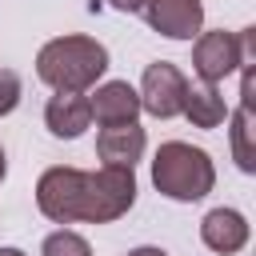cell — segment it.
<instances>
[{
    "mask_svg": "<svg viewBox=\"0 0 256 256\" xmlns=\"http://www.w3.org/2000/svg\"><path fill=\"white\" fill-rule=\"evenodd\" d=\"M132 204H136L132 168L56 164V168H44L36 180V208L52 224H112L128 216Z\"/></svg>",
    "mask_w": 256,
    "mask_h": 256,
    "instance_id": "cell-1",
    "label": "cell"
},
{
    "mask_svg": "<svg viewBox=\"0 0 256 256\" xmlns=\"http://www.w3.org/2000/svg\"><path fill=\"white\" fill-rule=\"evenodd\" d=\"M108 72V48L96 36L68 32L36 52V76L52 92H88Z\"/></svg>",
    "mask_w": 256,
    "mask_h": 256,
    "instance_id": "cell-2",
    "label": "cell"
},
{
    "mask_svg": "<svg viewBox=\"0 0 256 256\" xmlns=\"http://www.w3.org/2000/svg\"><path fill=\"white\" fill-rule=\"evenodd\" d=\"M152 184L176 204H196L216 188V164L188 140H164L152 156Z\"/></svg>",
    "mask_w": 256,
    "mask_h": 256,
    "instance_id": "cell-3",
    "label": "cell"
},
{
    "mask_svg": "<svg viewBox=\"0 0 256 256\" xmlns=\"http://www.w3.org/2000/svg\"><path fill=\"white\" fill-rule=\"evenodd\" d=\"M140 112L156 116V120H172L184 112V96H188V76L172 64V60H152L140 76Z\"/></svg>",
    "mask_w": 256,
    "mask_h": 256,
    "instance_id": "cell-4",
    "label": "cell"
},
{
    "mask_svg": "<svg viewBox=\"0 0 256 256\" xmlns=\"http://www.w3.org/2000/svg\"><path fill=\"white\" fill-rule=\"evenodd\" d=\"M192 72L200 76V84H224L232 72H240V44L236 32H200L192 44Z\"/></svg>",
    "mask_w": 256,
    "mask_h": 256,
    "instance_id": "cell-5",
    "label": "cell"
},
{
    "mask_svg": "<svg viewBox=\"0 0 256 256\" xmlns=\"http://www.w3.org/2000/svg\"><path fill=\"white\" fill-rule=\"evenodd\" d=\"M140 12L148 28L168 40H196L204 32V0H144Z\"/></svg>",
    "mask_w": 256,
    "mask_h": 256,
    "instance_id": "cell-6",
    "label": "cell"
},
{
    "mask_svg": "<svg viewBox=\"0 0 256 256\" xmlns=\"http://www.w3.org/2000/svg\"><path fill=\"white\" fill-rule=\"evenodd\" d=\"M88 108H92V120L100 128L108 124H128L140 116V92L128 84V80H104L96 84V92L88 96Z\"/></svg>",
    "mask_w": 256,
    "mask_h": 256,
    "instance_id": "cell-7",
    "label": "cell"
},
{
    "mask_svg": "<svg viewBox=\"0 0 256 256\" xmlns=\"http://www.w3.org/2000/svg\"><path fill=\"white\" fill-rule=\"evenodd\" d=\"M148 148V136L140 128V120H128V124H108L96 132V156L100 164H116V168H136V160L144 156Z\"/></svg>",
    "mask_w": 256,
    "mask_h": 256,
    "instance_id": "cell-8",
    "label": "cell"
},
{
    "mask_svg": "<svg viewBox=\"0 0 256 256\" xmlns=\"http://www.w3.org/2000/svg\"><path fill=\"white\" fill-rule=\"evenodd\" d=\"M248 236H252V228H248L244 212H236V208H212V212H204V220H200V240H204V248L216 252V256L240 252V248L248 244Z\"/></svg>",
    "mask_w": 256,
    "mask_h": 256,
    "instance_id": "cell-9",
    "label": "cell"
},
{
    "mask_svg": "<svg viewBox=\"0 0 256 256\" xmlns=\"http://www.w3.org/2000/svg\"><path fill=\"white\" fill-rule=\"evenodd\" d=\"M44 124L56 140H76L84 136V128L92 124V108H88V92H56L44 104Z\"/></svg>",
    "mask_w": 256,
    "mask_h": 256,
    "instance_id": "cell-10",
    "label": "cell"
},
{
    "mask_svg": "<svg viewBox=\"0 0 256 256\" xmlns=\"http://www.w3.org/2000/svg\"><path fill=\"white\" fill-rule=\"evenodd\" d=\"M192 128H220L228 120V104L220 96L216 84H188V96H184V112H180Z\"/></svg>",
    "mask_w": 256,
    "mask_h": 256,
    "instance_id": "cell-11",
    "label": "cell"
},
{
    "mask_svg": "<svg viewBox=\"0 0 256 256\" xmlns=\"http://www.w3.org/2000/svg\"><path fill=\"white\" fill-rule=\"evenodd\" d=\"M228 120H232V128H228V136H232V160H236V168L240 172H256V108H244V104H236V112H228Z\"/></svg>",
    "mask_w": 256,
    "mask_h": 256,
    "instance_id": "cell-12",
    "label": "cell"
},
{
    "mask_svg": "<svg viewBox=\"0 0 256 256\" xmlns=\"http://www.w3.org/2000/svg\"><path fill=\"white\" fill-rule=\"evenodd\" d=\"M40 256H92V244L80 232H72V228H56V232L44 236Z\"/></svg>",
    "mask_w": 256,
    "mask_h": 256,
    "instance_id": "cell-13",
    "label": "cell"
},
{
    "mask_svg": "<svg viewBox=\"0 0 256 256\" xmlns=\"http://www.w3.org/2000/svg\"><path fill=\"white\" fill-rule=\"evenodd\" d=\"M20 76L12 72V68H0V116H8L16 104H20Z\"/></svg>",
    "mask_w": 256,
    "mask_h": 256,
    "instance_id": "cell-14",
    "label": "cell"
},
{
    "mask_svg": "<svg viewBox=\"0 0 256 256\" xmlns=\"http://www.w3.org/2000/svg\"><path fill=\"white\" fill-rule=\"evenodd\" d=\"M236 44H240V68L244 64H256V28L252 24L236 32Z\"/></svg>",
    "mask_w": 256,
    "mask_h": 256,
    "instance_id": "cell-15",
    "label": "cell"
},
{
    "mask_svg": "<svg viewBox=\"0 0 256 256\" xmlns=\"http://www.w3.org/2000/svg\"><path fill=\"white\" fill-rule=\"evenodd\" d=\"M140 4L144 0H108V8H116V12H140Z\"/></svg>",
    "mask_w": 256,
    "mask_h": 256,
    "instance_id": "cell-16",
    "label": "cell"
},
{
    "mask_svg": "<svg viewBox=\"0 0 256 256\" xmlns=\"http://www.w3.org/2000/svg\"><path fill=\"white\" fill-rule=\"evenodd\" d=\"M128 256H168L164 248H156V244H140V248H132Z\"/></svg>",
    "mask_w": 256,
    "mask_h": 256,
    "instance_id": "cell-17",
    "label": "cell"
},
{
    "mask_svg": "<svg viewBox=\"0 0 256 256\" xmlns=\"http://www.w3.org/2000/svg\"><path fill=\"white\" fill-rule=\"evenodd\" d=\"M4 172H8V156H4V144H0V180H4Z\"/></svg>",
    "mask_w": 256,
    "mask_h": 256,
    "instance_id": "cell-18",
    "label": "cell"
},
{
    "mask_svg": "<svg viewBox=\"0 0 256 256\" xmlns=\"http://www.w3.org/2000/svg\"><path fill=\"white\" fill-rule=\"evenodd\" d=\"M0 256H24L20 248H0Z\"/></svg>",
    "mask_w": 256,
    "mask_h": 256,
    "instance_id": "cell-19",
    "label": "cell"
}]
</instances>
